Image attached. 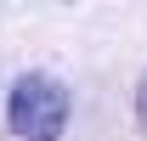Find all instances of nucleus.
<instances>
[{"mask_svg":"<svg viewBox=\"0 0 147 141\" xmlns=\"http://www.w3.org/2000/svg\"><path fill=\"white\" fill-rule=\"evenodd\" d=\"M74 119V90L57 73H17L6 85V130L17 141H57Z\"/></svg>","mask_w":147,"mask_h":141,"instance_id":"1","label":"nucleus"},{"mask_svg":"<svg viewBox=\"0 0 147 141\" xmlns=\"http://www.w3.org/2000/svg\"><path fill=\"white\" fill-rule=\"evenodd\" d=\"M136 124H142V136H147V73H142V85H136Z\"/></svg>","mask_w":147,"mask_h":141,"instance_id":"2","label":"nucleus"}]
</instances>
